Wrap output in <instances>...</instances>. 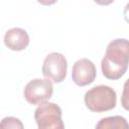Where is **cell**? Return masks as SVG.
<instances>
[{
    "instance_id": "cell-8",
    "label": "cell",
    "mask_w": 129,
    "mask_h": 129,
    "mask_svg": "<svg viewBox=\"0 0 129 129\" xmlns=\"http://www.w3.org/2000/svg\"><path fill=\"white\" fill-rule=\"evenodd\" d=\"M97 129H112V128H128V123L124 117L121 116H112L101 119L96 124Z\"/></svg>"
},
{
    "instance_id": "cell-6",
    "label": "cell",
    "mask_w": 129,
    "mask_h": 129,
    "mask_svg": "<svg viewBox=\"0 0 129 129\" xmlns=\"http://www.w3.org/2000/svg\"><path fill=\"white\" fill-rule=\"evenodd\" d=\"M97 71L93 61L88 58H81L75 62L72 70V79L80 87L92 84L96 79Z\"/></svg>"
},
{
    "instance_id": "cell-1",
    "label": "cell",
    "mask_w": 129,
    "mask_h": 129,
    "mask_svg": "<svg viewBox=\"0 0 129 129\" xmlns=\"http://www.w3.org/2000/svg\"><path fill=\"white\" fill-rule=\"evenodd\" d=\"M128 49V40L126 38H117L108 44L101 63L105 78L118 80L126 73L129 57Z\"/></svg>"
},
{
    "instance_id": "cell-3",
    "label": "cell",
    "mask_w": 129,
    "mask_h": 129,
    "mask_svg": "<svg viewBox=\"0 0 129 129\" xmlns=\"http://www.w3.org/2000/svg\"><path fill=\"white\" fill-rule=\"evenodd\" d=\"M61 115L60 107L47 101L39 104L34 111V119L39 129H63Z\"/></svg>"
},
{
    "instance_id": "cell-11",
    "label": "cell",
    "mask_w": 129,
    "mask_h": 129,
    "mask_svg": "<svg viewBox=\"0 0 129 129\" xmlns=\"http://www.w3.org/2000/svg\"><path fill=\"white\" fill-rule=\"evenodd\" d=\"M94 1H95V3H97V4H99V5L105 6V5H110V4H112L115 0H94Z\"/></svg>"
},
{
    "instance_id": "cell-5",
    "label": "cell",
    "mask_w": 129,
    "mask_h": 129,
    "mask_svg": "<svg viewBox=\"0 0 129 129\" xmlns=\"http://www.w3.org/2000/svg\"><path fill=\"white\" fill-rule=\"evenodd\" d=\"M52 93V83L47 79H34L28 82L24 89V97L32 105H39L48 101Z\"/></svg>"
},
{
    "instance_id": "cell-2",
    "label": "cell",
    "mask_w": 129,
    "mask_h": 129,
    "mask_svg": "<svg viewBox=\"0 0 129 129\" xmlns=\"http://www.w3.org/2000/svg\"><path fill=\"white\" fill-rule=\"evenodd\" d=\"M84 100L86 107L90 111L101 113L110 111L115 108L117 95L111 87L100 85L87 91Z\"/></svg>"
},
{
    "instance_id": "cell-9",
    "label": "cell",
    "mask_w": 129,
    "mask_h": 129,
    "mask_svg": "<svg viewBox=\"0 0 129 129\" xmlns=\"http://www.w3.org/2000/svg\"><path fill=\"white\" fill-rule=\"evenodd\" d=\"M9 128L22 129L23 128V124H22V122L18 118H15V117H5L0 122V129H9Z\"/></svg>"
},
{
    "instance_id": "cell-7",
    "label": "cell",
    "mask_w": 129,
    "mask_h": 129,
    "mask_svg": "<svg viewBox=\"0 0 129 129\" xmlns=\"http://www.w3.org/2000/svg\"><path fill=\"white\" fill-rule=\"evenodd\" d=\"M4 43L9 49L14 51H20L28 46L29 35L24 29L14 27L6 31L4 35Z\"/></svg>"
},
{
    "instance_id": "cell-10",
    "label": "cell",
    "mask_w": 129,
    "mask_h": 129,
    "mask_svg": "<svg viewBox=\"0 0 129 129\" xmlns=\"http://www.w3.org/2000/svg\"><path fill=\"white\" fill-rule=\"evenodd\" d=\"M57 0H37L38 3H40L41 5H45V6H49L52 5L54 3H56Z\"/></svg>"
},
{
    "instance_id": "cell-4",
    "label": "cell",
    "mask_w": 129,
    "mask_h": 129,
    "mask_svg": "<svg viewBox=\"0 0 129 129\" xmlns=\"http://www.w3.org/2000/svg\"><path fill=\"white\" fill-rule=\"evenodd\" d=\"M68 62L63 54L59 52L48 53L41 68L42 75L45 79L53 83H61L67 76Z\"/></svg>"
}]
</instances>
